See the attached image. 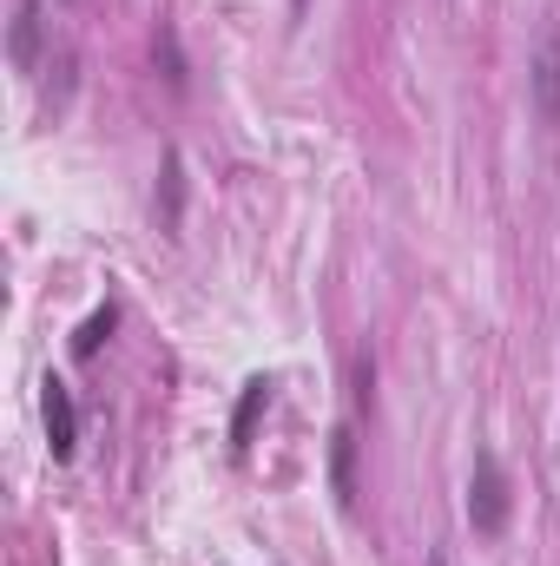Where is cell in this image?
I'll use <instances>...</instances> for the list:
<instances>
[{
    "label": "cell",
    "instance_id": "3",
    "mask_svg": "<svg viewBox=\"0 0 560 566\" xmlns=\"http://www.w3.org/2000/svg\"><path fill=\"white\" fill-rule=\"evenodd\" d=\"M528 93H535V119L541 126H560V27H541V40H535Z\"/></svg>",
    "mask_w": 560,
    "mask_h": 566
},
{
    "label": "cell",
    "instance_id": "10",
    "mask_svg": "<svg viewBox=\"0 0 560 566\" xmlns=\"http://www.w3.org/2000/svg\"><path fill=\"white\" fill-rule=\"evenodd\" d=\"M428 566H448V554H442V547H435V554H428Z\"/></svg>",
    "mask_w": 560,
    "mask_h": 566
},
{
    "label": "cell",
    "instance_id": "9",
    "mask_svg": "<svg viewBox=\"0 0 560 566\" xmlns=\"http://www.w3.org/2000/svg\"><path fill=\"white\" fill-rule=\"evenodd\" d=\"M152 60L165 66V86H172V93H185V53H178V33H172V27H158V40H152Z\"/></svg>",
    "mask_w": 560,
    "mask_h": 566
},
{
    "label": "cell",
    "instance_id": "6",
    "mask_svg": "<svg viewBox=\"0 0 560 566\" xmlns=\"http://www.w3.org/2000/svg\"><path fill=\"white\" fill-rule=\"evenodd\" d=\"M271 389H278L271 376H251V382H245V396H238V416H231V448H238V454L251 448V428H258V416L271 409Z\"/></svg>",
    "mask_w": 560,
    "mask_h": 566
},
{
    "label": "cell",
    "instance_id": "1",
    "mask_svg": "<svg viewBox=\"0 0 560 566\" xmlns=\"http://www.w3.org/2000/svg\"><path fill=\"white\" fill-rule=\"evenodd\" d=\"M508 514H515V488H508V468H501V461L481 448V454H475V474H468V527L495 541V534L508 527Z\"/></svg>",
    "mask_w": 560,
    "mask_h": 566
},
{
    "label": "cell",
    "instance_id": "7",
    "mask_svg": "<svg viewBox=\"0 0 560 566\" xmlns=\"http://www.w3.org/2000/svg\"><path fill=\"white\" fill-rule=\"evenodd\" d=\"M178 218H185V158L165 151V178H158V231L178 238Z\"/></svg>",
    "mask_w": 560,
    "mask_h": 566
},
{
    "label": "cell",
    "instance_id": "8",
    "mask_svg": "<svg viewBox=\"0 0 560 566\" xmlns=\"http://www.w3.org/2000/svg\"><path fill=\"white\" fill-rule=\"evenodd\" d=\"M113 329H120V310H113V303H100V310L80 323V336H73V356H80V363H93V356H100V343H106Z\"/></svg>",
    "mask_w": 560,
    "mask_h": 566
},
{
    "label": "cell",
    "instance_id": "4",
    "mask_svg": "<svg viewBox=\"0 0 560 566\" xmlns=\"http://www.w3.org/2000/svg\"><path fill=\"white\" fill-rule=\"evenodd\" d=\"M40 422H46L53 461H73V448H80V409H73V389L60 376H46V389H40Z\"/></svg>",
    "mask_w": 560,
    "mask_h": 566
},
{
    "label": "cell",
    "instance_id": "5",
    "mask_svg": "<svg viewBox=\"0 0 560 566\" xmlns=\"http://www.w3.org/2000/svg\"><path fill=\"white\" fill-rule=\"evenodd\" d=\"M330 488H336V507L356 514V428L350 422L330 434Z\"/></svg>",
    "mask_w": 560,
    "mask_h": 566
},
{
    "label": "cell",
    "instance_id": "2",
    "mask_svg": "<svg viewBox=\"0 0 560 566\" xmlns=\"http://www.w3.org/2000/svg\"><path fill=\"white\" fill-rule=\"evenodd\" d=\"M46 7L40 0H13V20H7V60H13V73L20 80H33L40 66H46Z\"/></svg>",
    "mask_w": 560,
    "mask_h": 566
}]
</instances>
